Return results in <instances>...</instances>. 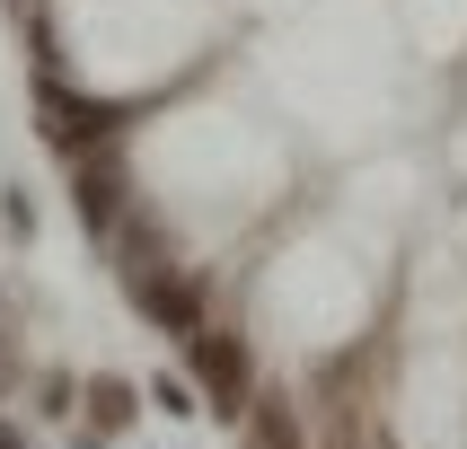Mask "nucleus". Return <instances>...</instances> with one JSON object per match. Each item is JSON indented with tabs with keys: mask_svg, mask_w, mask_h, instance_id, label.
Segmentation results:
<instances>
[{
	"mask_svg": "<svg viewBox=\"0 0 467 449\" xmlns=\"http://www.w3.org/2000/svg\"><path fill=\"white\" fill-rule=\"evenodd\" d=\"M406 18H415V36H423L432 53H450V45L467 36V0H406Z\"/></svg>",
	"mask_w": 467,
	"mask_h": 449,
	"instance_id": "nucleus-1",
	"label": "nucleus"
},
{
	"mask_svg": "<svg viewBox=\"0 0 467 449\" xmlns=\"http://www.w3.org/2000/svg\"><path fill=\"white\" fill-rule=\"evenodd\" d=\"M88 414H98L106 432H115V423H132V388H124V379H98V388H88Z\"/></svg>",
	"mask_w": 467,
	"mask_h": 449,
	"instance_id": "nucleus-2",
	"label": "nucleus"
}]
</instances>
